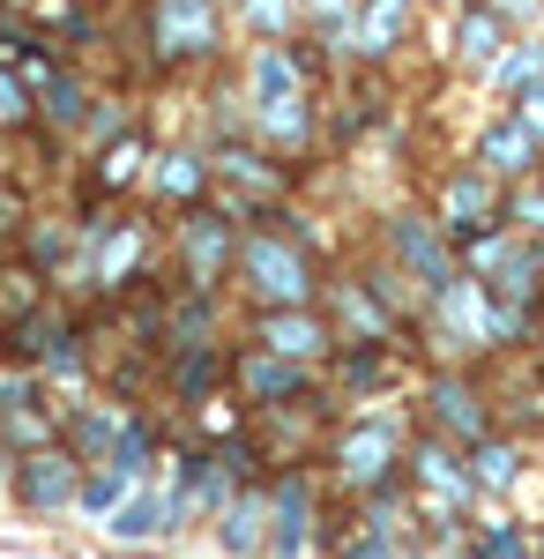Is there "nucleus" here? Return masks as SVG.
I'll use <instances>...</instances> for the list:
<instances>
[{"label":"nucleus","instance_id":"obj_1","mask_svg":"<svg viewBox=\"0 0 544 559\" xmlns=\"http://www.w3.org/2000/svg\"><path fill=\"white\" fill-rule=\"evenodd\" d=\"M239 261H247V276H253V292L269 306H284V313H298L306 306V261H298V247H276L269 231H253V239H239Z\"/></svg>","mask_w":544,"mask_h":559},{"label":"nucleus","instance_id":"obj_2","mask_svg":"<svg viewBox=\"0 0 544 559\" xmlns=\"http://www.w3.org/2000/svg\"><path fill=\"white\" fill-rule=\"evenodd\" d=\"M306 537H314V492H306V477H284L276 485V559H298Z\"/></svg>","mask_w":544,"mask_h":559},{"label":"nucleus","instance_id":"obj_3","mask_svg":"<svg viewBox=\"0 0 544 559\" xmlns=\"http://www.w3.org/2000/svg\"><path fill=\"white\" fill-rule=\"evenodd\" d=\"M261 344L276 350V358H321L329 350V329L314 313H269L261 321Z\"/></svg>","mask_w":544,"mask_h":559},{"label":"nucleus","instance_id":"obj_4","mask_svg":"<svg viewBox=\"0 0 544 559\" xmlns=\"http://www.w3.org/2000/svg\"><path fill=\"white\" fill-rule=\"evenodd\" d=\"M23 500L52 515V508H68L75 500V471H68V455H31V471H23Z\"/></svg>","mask_w":544,"mask_h":559},{"label":"nucleus","instance_id":"obj_5","mask_svg":"<svg viewBox=\"0 0 544 559\" xmlns=\"http://www.w3.org/2000/svg\"><path fill=\"white\" fill-rule=\"evenodd\" d=\"M395 247H403V261H411V269H425V292H440V299L456 292V276H448V254L433 247V231H425L418 216H403V224H395Z\"/></svg>","mask_w":544,"mask_h":559},{"label":"nucleus","instance_id":"obj_6","mask_svg":"<svg viewBox=\"0 0 544 559\" xmlns=\"http://www.w3.org/2000/svg\"><path fill=\"white\" fill-rule=\"evenodd\" d=\"M485 157H493L500 173H530V165H537V134H530V120H500V128H485Z\"/></svg>","mask_w":544,"mask_h":559},{"label":"nucleus","instance_id":"obj_7","mask_svg":"<svg viewBox=\"0 0 544 559\" xmlns=\"http://www.w3.org/2000/svg\"><path fill=\"white\" fill-rule=\"evenodd\" d=\"M433 411H440V426H456L462 440H485V403H477L462 381H440V388H433Z\"/></svg>","mask_w":544,"mask_h":559},{"label":"nucleus","instance_id":"obj_8","mask_svg":"<svg viewBox=\"0 0 544 559\" xmlns=\"http://www.w3.org/2000/svg\"><path fill=\"white\" fill-rule=\"evenodd\" d=\"M165 38H187V52H210L216 38L210 0H165Z\"/></svg>","mask_w":544,"mask_h":559},{"label":"nucleus","instance_id":"obj_9","mask_svg":"<svg viewBox=\"0 0 544 559\" xmlns=\"http://www.w3.org/2000/svg\"><path fill=\"white\" fill-rule=\"evenodd\" d=\"M470 224H493V194L477 173H462L456 194H448V231H470Z\"/></svg>","mask_w":544,"mask_h":559},{"label":"nucleus","instance_id":"obj_10","mask_svg":"<svg viewBox=\"0 0 544 559\" xmlns=\"http://www.w3.org/2000/svg\"><path fill=\"white\" fill-rule=\"evenodd\" d=\"M165 515H172V500H157V492H142L134 508H120V515H113V537H127V545H142V537H157V530H165Z\"/></svg>","mask_w":544,"mask_h":559},{"label":"nucleus","instance_id":"obj_11","mask_svg":"<svg viewBox=\"0 0 544 559\" xmlns=\"http://www.w3.org/2000/svg\"><path fill=\"white\" fill-rule=\"evenodd\" d=\"M343 471L358 477V485H374L380 471H388V426H366L351 448H343Z\"/></svg>","mask_w":544,"mask_h":559},{"label":"nucleus","instance_id":"obj_12","mask_svg":"<svg viewBox=\"0 0 544 559\" xmlns=\"http://www.w3.org/2000/svg\"><path fill=\"white\" fill-rule=\"evenodd\" d=\"M224 552H239V559L261 552V500H232L224 508Z\"/></svg>","mask_w":544,"mask_h":559},{"label":"nucleus","instance_id":"obj_13","mask_svg":"<svg viewBox=\"0 0 544 559\" xmlns=\"http://www.w3.org/2000/svg\"><path fill=\"white\" fill-rule=\"evenodd\" d=\"M187 247H194V276H210V269H216V254L232 247L224 216H194V224H187Z\"/></svg>","mask_w":544,"mask_h":559},{"label":"nucleus","instance_id":"obj_14","mask_svg":"<svg viewBox=\"0 0 544 559\" xmlns=\"http://www.w3.org/2000/svg\"><path fill=\"white\" fill-rule=\"evenodd\" d=\"M247 388H253V395H298L306 381H298L292 366H269V358H247Z\"/></svg>","mask_w":544,"mask_h":559},{"label":"nucleus","instance_id":"obj_15","mask_svg":"<svg viewBox=\"0 0 544 559\" xmlns=\"http://www.w3.org/2000/svg\"><path fill=\"white\" fill-rule=\"evenodd\" d=\"M477 477H485L493 492H507V485H515V448H485L477 471H470V485H477Z\"/></svg>","mask_w":544,"mask_h":559},{"label":"nucleus","instance_id":"obj_16","mask_svg":"<svg viewBox=\"0 0 544 559\" xmlns=\"http://www.w3.org/2000/svg\"><path fill=\"white\" fill-rule=\"evenodd\" d=\"M493 38H500L493 15H470V23H462V52H470V60H493Z\"/></svg>","mask_w":544,"mask_h":559},{"label":"nucleus","instance_id":"obj_17","mask_svg":"<svg viewBox=\"0 0 544 559\" xmlns=\"http://www.w3.org/2000/svg\"><path fill=\"white\" fill-rule=\"evenodd\" d=\"M127 485H134V477H127V471H105V477H97V485H90V492H83V500H90V515H105V508L120 500Z\"/></svg>","mask_w":544,"mask_h":559},{"label":"nucleus","instance_id":"obj_18","mask_svg":"<svg viewBox=\"0 0 544 559\" xmlns=\"http://www.w3.org/2000/svg\"><path fill=\"white\" fill-rule=\"evenodd\" d=\"M165 187H172V194H194V187H202L194 157H165Z\"/></svg>","mask_w":544,"mask_h":559},{"label":"nucleus","instance_id":"obj_19","mask_svg":"<svg viewBox=\"0 0 544 559\" xmlns=\"http://www.w3.org/2000/svg\"><path fill=\"white\" fill-rule=\"evenodd\" d=\"M351 559H395V545H388V530H366V545H351Z\"/></svg>","mask_w":544,"mask_h":559},{"label":"nucleus","instance_id":"obj_20","mask_svg":"<svg viewBox=\"0 0 544 559\" xmlns=\"http://www.w3.org/2000/svg\"><path fill=\"white\" fill-rule=\"evenodd\" d=\"M537 68H544V52H515V60H507V83H530Z\"/></svg>","mask_w":544,"mask_h":559},{"label":"nucleus","instance_id":"obj_21","mask_svg":"<svg viewBox=\"0 0 544 559\" xmlns=\"http://www.w3.org/2000/svg\"><path fill=\"white\" fill-rule=\"evenodd\" d=\"M515 224H537L544 231V194H522V202H515Z\"/></svg>","mask_w":544,"mask_h":559}]
</instances>
